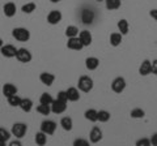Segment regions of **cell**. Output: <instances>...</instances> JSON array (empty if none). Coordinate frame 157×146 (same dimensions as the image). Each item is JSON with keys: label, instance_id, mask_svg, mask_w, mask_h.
Wrapping results in <instances>:
<instances>
[{"label": "cell", "instance_id": "cell-1", "mask_svg": "<svg viewBox=\"0 0 157 146\" xmlns=\"http://www.w3.org/2000/svg\"><path fill=\"white\" fill-rule=\"evenodd\" d=\"M93 86H94V82H93V78L89 76H80V78L77 81V87L78 90L82 91V93H89V91L93 90Z\"/></svg>", "mask_w": 157, "mask_h": 146}, {"label": "cell", "instance_id": "cell-2", "mask_svg": "<svg viewBox=\"0 0 157 146\" xmlns=\"http://www.w3.org/2000/svg\"><path fill=\"white\" fill-rule=\"evenodd\" d=\"M12 37L18 42H28L30 39V31L26 27H14L12 30Z\"/></svg>", "mask_w": 157, "mask_h": 146}, {"label": "cell", "instance_id": "cell-3", "mask_svg": "<svg viewBox=\"0 0 157 146\" xmlns=\"http://www.w3.org/2000/svg\"><path fill=\"white\" fill-rule=\"evenodd\" d=\"M26 132H28V125L25 123H14L12 125L11 133L16 138H22L26 134Z\"/></svg>", "mask_w": 157, "mask_h": 146}, {"label": "cell", "instance_id": "cell-4", "mask_svg": "<svg viewBox=\"0 0 157 146\" xmlns=\"http://www.w3.org/2000/svg\"><path fill=\"white\" fill-rule=\"evenodd\" d=\"M16 59L20 61V63H24V64H26V63H30L32 59H33V55L32 52L28 50V48H17V52H16Z\"/></svg>", "mask_w": 157, "mask_h": 146}, {"label": "cell", "instance_id": "cell-5", "mask_svg": "<svg viewBox=\"0 0 157 146\" xmlns=\"http://www.w3.org/2000/svg\"><path fill=\"white\" fill-rule=\"evenodd\" d=\"M126 86H127V82H126V80L123 78V77H121V76L115 77V78L113 80V82H111V90L114 91V93H117V94L123 93Z\"/></svg>", "mask_w": 157, "mask_h": 146}, {"label": "cell", "instance_id": "cell-6", "mask_svg": "<svg viewBox=\"0 0 157 146\" xmlns=\"http://www.w3.org/2000/svg\"><path fill=\"white\" fill-rule=\"evenodd\" d=\"M56 123L54 120H43L42 123H41V130L42 132H45L47 136H51L55 133V130H56Z\"/></svg>", "mask_w": 157, "mask_h": 146}, {"label": "cell", "instance_id": "cell-7", "mask_svg": "<svg viewBox=\"0 0 157 146\" xmlns=\"http://www.w3.org/2000/svg\"><path fill=\"white\" fill-rule=\"evenodd\" d=\"M66 111H67V102L54 99V102L51 103V112L60 115V114H64Z\"/></svg>", "mask_w": 157, "mask_h": 146}, {"label": "cell", "instance_id": "cell-8", "mask_svg": "<svg viewBox=\"0 0 157 146\" xmlns=\"http://www.w3.org/2000/svg\"><path fill=\"white\" fill-rule=\"evenodd\" d=\"M102 137H104V133H102V130L100 126L94 125L93 128L90 129V133H89V141L92 144H98L100 141L102 140Z\"/></svg>", "mask_w": 157, "mask_h": 146}, {"label": "cell", "instance_id": "cell-9", "mask_svg": "<svg viewBox=\"0 0 157 146\" xmlns=\"http://www.w3.org/2000/svg\"><path fill=\"white\" fill-rule=\"evenodd\" d=\"M62 18H63L62 12L60 11H56V9H54V11L48 12L46 20H47V24H50V25H58V24L62 21Z\"/></svg>", "mask_w": 157, "mask_h": 146}, {"label": "cell", "instance_id": "cell-10", "mask_svg": "<svg viewBox=\"0 0 157 146\" xmlns=\"http://www.w3.org/2000/svg\"><path fill=\"white\" fill-rule=\"evenodd\" d=\"M16 52H17V48L14 47L13 45H3L0 47V53L4 56V57H16Z\"/></svg>", "mask_w": 157, "mask_h": 146}, {"label": "cell", "instance_id": "cell-11", "mask_svg": "<svg viewBox=\"0 0 157 146\" xmlns=\"http://www.w3.org/2000/svg\"><path fill=\"white\" fill-rule=\"evenodd\" d=\"M78 39L81 41L82 43V46L84 47H89L92 45V42H93V37H92V33L89 30H81V31H78Z\"/></svg>", "mask_w": 157, "mask_h": 146}, {"label": "cell", "instance_id": "cell-12", "mask_svg": "<svg viewBox=\"0 0 157 146\" xmlns=\"http://www.w3.org/2000/svg\"><path fill=\"white\" fill-rule=\"evenodd\" d=\"M67 48H70L72 51H80L84 48V46H82L81 41L78 39V37H73V38H68Z\"/></svg>", "mask_w": 157, "mask_h": 146}, {"label": "cell", "instance_id": "cell-13", "mask_svg": "<svg viewBox=\"0 0 157 146\" xmlns=\"http://www.w3.org/2000/svg\"><path fill=\"white\" fill-rule=\"evenodd\" d=\"M3 12L6 14V17L8 18H12L13 16H16V12H17V7L16 4L12 3V2H8L3 5Z\"/></svg>", "mask_w": 157, "mask_h": 146}, {"label": "cell", "instance_id": "cell-14", "mask_svg": "<svg viewBox=\"0 0 157 146\" xmlns=\"http://www.w3.org/2000/svg\"><path fill=\"white\" fill-rule=\"evenodd\" d=\"M39 81L46 86H51L55 82V75H52L50 72H42L39 75Z\"/></svg>", "mask_w": 157, "mask_h": 146}, {"label": "cell", "instance_id": "cell-15", "mask_svg": "<svg viewBox=\"0 0 157 146\" xmlns=\"http://www.w3.org/2000/svg\"><path fill=\"white\" fill-rule=\"evenodd\" d=\"M17 91H18L17 86L11 84V82H7V84H4L3 87H2V93H3V95L6 97V98H8V97H11L13 94H17Z\"/></svg>", "mask_w": 157, "mask_h": 146}, {"label": "cell", "instance_id": "cell-16", "mask_svg": "<svg viewBox=\"0 0 157 146\" xmlns=\"http://www.w3.org/2000/svg\"><path fill=\"white\" fill-rule=\"evenodd\" d=\"M151 73H152V61L145 59V60H143V63H141L139 67V75L145 77V76L151 75Z\"/></svg>", "mask_w": 157, "mask_h": 146}, {"label": "cell", "instance_id": "cell-17", "mask_svg": "<svg viewBox=\"0 0 157 146\" xmlns=\"http://www.w3.org/2000/svg\"><path fill=\"white\" fill-rule=\"evenodd\" d=\"M94 17H96V14L92 9H84V11L81 12V21H82V24H85V25H90V24L94 21Z\"/></svg>", "mask_w": 157, "mask_h": 146}, {"label": "cell", "instance_id": "cell-18", "mask_svg": "<svg viewBox=\"0 0 157 146\" xmlns=\"http://www.w3.org/2000/svg\"><path fill=\"white\" fill-rule=\"evenodd\" d=\"M66 91H67L68 102H77L80 99V90H78V87L71 86V87H68Z\"/></svg>", "mask_w": 157, "mask_h": 146}, {"label": "cell", "instance_id": "cell-19", "mask_svg": "<svg viewBox=\"0 0 157 146\" xmlns=\"http://www.w3.org/2000/svg\"><path fill=\"white\" fill-rule=\"evenodd\" d=\"M85 67L88 71H96L100 67V59L96 56H89L85 59Z\"/></svg>", "mask_w": 157, "mask_h": 146}, {"label": "cell", "instance_id": "cell-20", "mask_svg": "<svg viewBox=\"0 0 157 146\" xmlns=\"http://www.w3.org/2000/svg\"><path fill=\"white\" fill-rule=\"evenodd\" d=\"M60 126L62 129H64L66 132H71L73 128V120L70 116H64V118L60 119Z\"/></svg>", "mask_w": 157, "mask_h": 146}, {"label": "cell", "instance_id": "cell-21", "mask_svg": "<svg viewBox=\"0 0 157 146\" xmlns=\"http://www.w3.org/2000/svg\"><path fill=\"white\" fill-rule=\"evenodd\" d=\"M117 26H118V30H119V33L122 34V35H127L130 31V24L127 20H124V18H122V20L118 21L117 24Z\"/></svg>", "mask_w": 157, "mask_h": 146}, {"label": "cell", "instance_id": "cell-22", "mask_svg": "<svg viewBox=\"0 0 157 146\" xmlns=\"http://www.w3.org/2000/svg\"><path fill=\"white\" fill-rule=\"evenodd\" d=\"M18 107L24 112H30L33 110V100L30 98H21V103H20Z\"/></svg>", "mask_w": 157, "mask_h": 146}, {"label": "cell", "instance_id": "cell-23", "mask_svg": "<svg viewBox=\"0 0 157 146\" xmlns=\"http://www.w3.org/2000/svg\"><path fill=\"white\" fill-rule=\"evenodd\" d=\"M122 39H123V35L119 33V31H115V33H111L110 34V45L113 47H118V46H121V43H122Z\"/></svg>", "mask_w": 157, "mask_h": 146}, {"label": "cell", "instance_id": "cell-24", "mask_svg": "<svg viewBox=\"0 0 157 146\" xmlns=\"http://www.w3.org/2000/svg\"><path fill=\"white\" fill-rule=\"evenodd\" d=\"M34 141H36V144L38 146H45L47 144V134L45 132H42V130H39V132L36 133Z\"/></svg>", "mask_w": 157, "mask_h": 146}, {"label": "cell", "instance_id": "cell-25", "mask_svg": "<svg viewBox=\"0 0 157 146\" xmlns=\"http://www.w3.org/2000/svg\"><path fill=\"white\" fill-rule=\"evenodd\" d=\"M97 114H98V111L94 110V108H89V110H86L85 112H84V118L88 120V121H90V123H96L97 120Z\"/></svg>", "mask_w": 157, "mask_h": 146}, {"label": "cell", "instance_id": "cell-26", "mask_svg": "<svg viewBox=\"0 0 157 146\" xmlns=\"http://www.w3.org/2000/svg\"><path fill=\"white\" fill-rule=\"evenodd\" d=\"M110 118H111V114L106 110H100L97 114V120L100 121V123H107V121L110 120Z\"/></svg>", "mask_w": 157, "mask_h": 146}, {"label": "cell", "instance_id": "cell-27", "mask_svg": "<svg viewBox=\"0 0 157 146\" xmlns=\"http://www.w3.org/2000/svg\"><path fill=\"white\" fill-rule=\"evenodd\" d=\"M105 5L109 11H117L121 8L122 2L121 0H105Z\"/></svg>", "mask_w": 157, "mask_h": 146}, {"label": "cell", "instance_id": "cell-28", "mask_svg": "<svg viewBox=\"0 0 157 146\" xmlns=\"http://www.w3.org/2000/svg\"><path fill=\"white\" fill-rule=\"evenodd\" d=\"M64 34H66V37H67V38L77 37V35H78V27L75 26V25H68V26L66 27Z\"/></svg>", "mask_w": 157, "mask_h": 146}, {"label": "cell", "instance_id": "cell-29", "mask_svg": "<svg viewBox=\"0 0 157 146\" xmlns=\"http://www.w3.org/2000/svg\"><path fill=\"white\" fill-rule=\"evenodd\" d=\"M130 116H131L132 119H143L144 116H145V111L143 108H140V107H136V108L131 110Z\"/></svg>", "mask_w": 157, "mask_h": 146}, {"label": "cell", "instance_id": "cell-30", "mask_svg": "<svg viewBox=\"0 0 157 146\" xmlns=\"http://www.w3.org/2000/svg\"><path fill=\"white\" fill-rule=\"evenodd\" d=\"M37 112L43 115V116L50 115V112H51V106L50 104H42V103H39L37 106Z\"/></svg>", "mask_w": 157, "mask_h": 146}, {"label": "cell", "instance_id": "cell-31", "mask_svg": "<svg viewBox=\"0 0 157 146\" xmlns=\"http://www.w3.org/2000/svg\"><path fill=\"white\" fill-rule=\"evenodd\" d=\"M36 9H37V4L33 3V2H29V3L24 4V5L21 7V11H22L24 13H26V14L33 13L34 11H36Z\"/></svg>", "mask_w": 157, "mask_h": 146}, {"label": "cell", "instance_id": "cell-32", "mask_svg": "<svg viewBox=\"0 0 157 146\" xmlns=\"http://www.w3.org/2000/svg\"><path fill=\"white\" fill-rule=\"evenodd\" d=\"M7 100L11 107H18L20 103H21V97H18V94H13L11 97H8Z\"/></svg>", "mask_w": 157, "mask_h": 146}, {"label": "cell", "instance_id": "cell-33", "mask_svg": "<svg viewBox=\"0 0 157 146\" xmlns=\"http://www.w3.org/2000/svg\"><path fill=\"white\" fill-rule=\"evenodd\" d=\"M54 102V98H52V95L51 94H48V93H42V95L39 97V103H42V104H50Z\"/></svg>", "mask_w": 157, "mask_h": 146}, {"label": "cell", "instance_id": "cell-34", "mask_svg": "<svg viewBox=\"0 0 157 146\" xmlns=\"http://www.w3.org/2000/svg\"><path fill=\"white\" fill-rule=\"evenodd\" d=\"M11 137H12V133L9 132L8 129H6V128H3L2 126V128H0V140H2L3 142L7 144L8 141L11 140Z\"/></svg>", "mask_w": 157, "mask_h": 146}, {"label": "cell", "instance_id": "cell-35", "mask_svg": "<svg viewBox=\"0 0 157 146\" xmlns=\"http://www.w3.org/2000/svg\"><path fill=\"white\" fill-rule=\"evenodd\" d=\"M55 99H58V100H62V102H68V97H67V91L66 90H60L58 93V95H56V98Z\"/></svg>", "mask_w": 157, "mask_h": 146}, {"label": "cell", "instance_id": "cell-36", "mask_svg": "<svg viewBox=\"0 0 157 146\" xmlns=\"http://www.w3.org/2000/svg\"><path fill=\"white\" fill-rule=\"evenodd\" d=\"M88 145H89V141L84 138H77L73 141V146H88Z\"/></svg>", "mask_w": 157, "mask_h": 146}, {"label": "cell", "instance_id": "cell-37", "mask_svg": "<svg viewBox=\"0 0 157 146\" xmlns=\"http://www.w3.org/2000/svg\"><path fill=\"white\" fill-rule=\"evenodd\" d=\"M151 140L149 138H140L136 141V146H149Z\"/></svg>", "mask_w": 157, "mask_h": 146}, {"label": "cell", "instance_id": "cell-38", "mask_svg": "<svg viewBox=\"0 0 157 146\" xmlns=\"http://www.w3.org/2000/svg\"><path fill=\"white\" fill-rule=\"evenodd\" d=\"M151 145H153V146H157V132L156 133H153L151 136Z\"/></svg>", "mask_w": 157, "mask_h": 146}, {"label": "cell", "instance_id": "cell-39", "mask_svg": "<svg viewBox=\"0 0 157 146\" xmlns=\"http://www.w3.org/2000/svg\"><path fill=\"white\" fill-rule=\"evenodd\" d=\"M152 73H153L155 76H157V59L152 61Z\"/></svg>", "mask_w": 157, "mask_h": 146}, {"label": "cell", "instance_id": "cell-40", "mask_svg": "<svg viewBox=\"0 0 157 146\" xmlns=\"http://www.w3.org/2000/svg\"><path fill=\"white\" fill-rule=\"evenodd\" d=\"M149 16L157 22V8L156 9H151V11H149Z\"/></svg>", "mask_w": 157, "mask_h": 146}, {"label": "cell", "instance_id": "cell-41", "mask_svg": "<svg viewBox=\"0 0 157 146\" xmlns=\"http://www.w3.org/2000/svg\"><path fill=\"white\" fill-rule=\"evenodd\" d=\"M9 145L11 146H21V142H20V141H12V142H9Z\"/></svg>", "mask_w": 157, "mask_h": 146}, {"label": "cell", "instance_id": "cell-42", "mask_svg": "<svg viewBox=\"0 0 157 146\" xmlns=\"http://www.w3.org/2000/svg\"><path fill=\"white\" fill-rule=\"evenodd\" d=\"M50 2H51V3H54V4H56V3H60L62 0H50Z\"/></svg>", "mask_w": 157, "mask_h": 146}, {"label": "cell", "instance_id": "cell-43", "mask_svg": "<svg viewBox=\"0 0 157 146\" xmlns=\"http://www.w3.org/2000/svg\"><path fill=\"white\" fill-rule=\"evenodd\" d=\"M4 45V42H3V39H2V38H0V47H2Z\"/></svg>", "mask_w": 157, "mask_h": 146}, {"label": "cell", "instance_id": "cell-44", "mask_svg": "<svg viewBox=\"0 0 157 146\" xmlns=\"http://www.w3.org/2000/svg\"><path fill=\"white\" fill-rule=\"evenodd\" d=\"M4 145H6V142H3V141L0 140V146H4Z\"/></svg>", "mask_w": 157, "mask_h": 146}, {"label": "cell", "instance_id": "cell-45", "mask_svg": "<svg viewBox=\"0 0 157 146\" xmlns=\"http://www.w3.org/2000/svg\"><path fill=\"white\" fill-rule=\"evenodd\" d=\"M97 2H98V3H101V2H105V0H97Z\"/></svg>", "mask_w": 157, "mask_h": 146}, {"label": "cell", "instance_id": "cell-46", "mask_svg": "<svg viewBox=\"0 0 157 146\" xmlns=\"http://www.w3.org/2000/svg\"><path fill=\"white\" fill-rule=\"evenodd\" d=\"M156 43H157V42H156Z\"/></svg>", "mask_w": 157, "mask_h": 146}]
</instances>
